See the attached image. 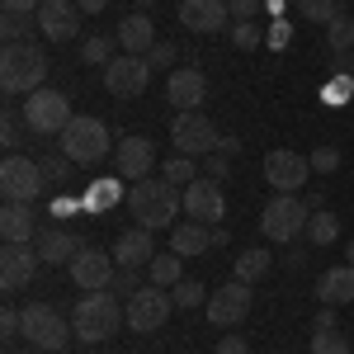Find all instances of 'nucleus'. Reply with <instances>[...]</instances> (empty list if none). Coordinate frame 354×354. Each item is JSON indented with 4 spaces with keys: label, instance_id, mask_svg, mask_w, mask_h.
<instances>
[{
    "label": "nucleus",
    "instance_id": "412c9836",
    "mask_svg": "<svg viewBox=\"0 0 354 354\" xmlns=\"http://www.w3.org/2000/svg\"><path fill=\"white\" fill-rule=\"evenodd\" d=\"M113 260H118L123 270H142V265H151V260H156V232H147V227H128V232L113 241Z\"/></svg>",
    "mask_w": 354,
    "mask_h": 354
},
{
    "label": "nucleus",
    "instance_id": "603ef678",
    "mask_svg": "<svg viewBox=\"0 0 354 354\" xmlns=\"http://www.w3.org/2000/svg\"><path fill=\"white\" fill-rule=\"evenodd\" d=\"M218 151H222V156H236V151H241V142H236V137H222Z\"/></svg>",
    "mask_w": 354,
    "mask_h": 354
},
{
    "label": "nucleus",
    "instance_id": "6e6552de",
    "mask_svg": "<svg viewBox=\"0 0 354 354\" xmlns=\"http://www.w3.org/2000/svg\"><path fill=\"white\" fill-rule=\"evenodd\" d=\"M19 335H28V345H38L43 354L66 350V322H62V312L48 307V302H28L24 307V326H19Z\"/></svg>",
    "mask_w": 354,
    "mask_h": 354
},
{
    "label": "nucleus",
    "instance_id": "79ce46f5",
    "mask_svg": "<svg viewBox=\"0 0 354 354\" xmlns=\"http://www.w3.org/2000/svg\"><path fill=\"white\" fill-rule=\"evenodd\" d=\"M0 147H5V151L19 147V113H15V109L5 113V123H0Z\"/></svg>",
    "mask_w": 354,
    "mask_h": 354
},
{
    "label": "nucleus",
    "instance_id": "37998d69",
    "mask_svg": "<svg viewBox=\"0 0 354 354\" xmlns=\"http://www.w3.org/2000/svg\"><path fill=\"white\" fill-rule=\"evenodd\" d=\"M203 170H208V180H227L232 175V156H222V151H208V161H203Z\"/></svg>",
    "mask_w": 354,
    "mask_h": 354
},
{
    "label": "nucleus",
    "instance_id": "1a4fd4ad",
    "mask_svg": "<svg viewBox=\"0 0 354 354\" xmlns=\"http://www.w3.org/2000/svg\"><path fill=\"white\" fill-rule=\"evenodd\" d=\"M76 113H71V100L62 95V90H33L24 104V123L33 133H66V123H71Z\"/></svg>",
    "mask_w": 354,
    "mask_h": 354
},
{
    "label": "nucleus",
    "instance_id": "c03bdc74",
    "mask_svg": "<svg viewBox=\"0 0 354 354\" xmlns=\"http://www.w3.org/2000/svg\"><path fill=\"white\" fill-rule=\"evenodd\" d=\"M213 354H250V345H245V335H222Z\"/></svg>",
    "mask_w": 354,
    "mask_h": 354
},
{
    "label": "nucleus",
    "instance_id": "c9c22d12",
    "mask_svg": "<svg viewBox=\"0 0 354 354\" xmlns=\"http://www.w3.org/2000/svg\"><path fill=\"white\" fill-rule=\"evenodd\" d=\"M113 198H118V185L100 180V185H90V194H85V208H90V213H100V208H109Z\"/></svg>",
    "mask_w": 354,
    "mask_h": 354
},
{
    "label": "nucleus",
    "instance_id": "0eeeda50",
    "mask_svg": "<svg viewBox=\"0 0 354 354\" xmlns=\"http://www.w3.org/2000/svg\"><path fill=\"white\" fill-rule=\"evenodd\" d=\"M170 307H175V298H170V288H161V283H147V288H137L133 298L123 302V317H128V326L133 330H161L165 317H170Z\"/></svg>",
    "mask_w": 354,
    "mask_h": 354
},
{
    "label": "nucleus",
    "instance_id": "c85d7f7f",
    "mask_svg": "<svg viewBox=\"0 0 354 354\" xmlns=\"http://www.w3.org/2000/svg\"><path fill=\"white\" fill-rule=\"evenodd\" d=\"M326 48L335 53H354V15H335L326 24Z\"/></svg>",
    "mask_w": 354,
    "mask_h": 354
},
{
    "label": "nucleus",
    "instance_id": "72a5a7b5",
    "mask_svg": "<svg viewBox=\"0 0 354 354\" xmlns=\"http://www.w3.org/2000/svg\"><path fill=\"white\" fill-rule=\"evenodd\" d=\"M312 354H350V340H345V330H340V326L312 330Z\"/></svg>",
    "mask_w": 354,
    "mask_h": 354
},
{
    "label": "nucleus",
    "instance_id": "4468645a",
    "mask_svg": "<svg viewBox=\"0 0 354 354\" xmlns=\"http://www.w3.org/2000/svg\"><path fill=\"white\" fill-rule=\"evenodd\" d=\"M38 265H43L38 245H28V241H5V250H0V288H5V293H19V288H28V283H33V274H38Z\"/></svg>",
    "mask_w": 354,
    "mask_h": 354
},
{
    "label": "nucleus",
    "instance_id": "4c0bfd02",
    "mask_svg": "<svg viewBox=\"0 0 354 354\" xmlns=\"http://www.w3.org/2000/svg\"><path fill=\"white\" fill-rule=\"evenodd\" d=\"M340 170V151L335 147H317L312 151V175H335Z\"/></svg>",
    "mask_w": 354,
    "mask_h": 354
},
{
    "label": "nucleus",
    "instance_id": "f257e3e1",
    "mask_svg": "<svg viewBox=\"0 0 354 354\" xmlns=\"http://www.w3.org/2000/svg\"><path fill=\"white\" fill-rule=\"evenodd\" d=\"M48 71H53V62L43 53V43H10L5 53H0V85H5V95H33V90H43L48 85Z\"/></svg>",
    "mask_w": 354,
    "mask_h": 354
},
{
    "label": "nucleus",
    "instance_id": "f704fd0d",
    "mask_svg": "<svg viewBox=\"0 0 354 354\" xmlns=\"http://www.w3.org/2000/svg\"><path fill=\"white\" fill-rule=\"evenodd\" d=\"M298 15L312 19V24H330V19L345 15V10H340V0H298Z\"/></svg>",
    "mask_w": 354,
    "mask_h": 354
},
{
    "label": "nucleus",
    "instance_id": "de8ad7c7",
    "mask_svg": "<svg viewBox=\"0 0 354 354\" xmlns=\"http://www.w3.org/2000/svg\"><path fill=\"white\" fill-rule=\"evenodd\" d=\"M227 5H232V19H255V10L265 0H227Z\"/></svg>",
    "mask_w": 354,
    "mask_h": 354
},
{
    "label": "nucleus",
    "instance_id": "3c124183",
    "mask_svg": "<svg viewBox=\"0 0 354 354\" xmlns=\"http://www.w3.org/2000/svg\"><path fill=\"white\" fill-rule=\"evenodd\" d=\"M274 33H270V43L274 48H283V43H288V24H283V19H279V24H270Z\"/></svg>",
    "mask_w": 354,
    "mask_h": 354
},
{
    "label": "nucleus",
    "instance_id": "a19ab883",
    "mask_svg": "<svg viewBox=\"0 0 354 354\" xmlns=\"http://www.w3.org/2000/svg\"><path fill=\"white\" fill-rule=\"evenodd\" d=\"M43 165V175H48V180H57V185H66V180H71V156H48V161H38Z\"/></svg>",
    "mask_w": 354,
    "mask_h": 354
},
{
    "label": "nucleus",
    "instance_id": "bb28decb",
    "mask_svg": "<svg viewBox=\"0 0 354 354\" xmlns=\"http://www.w3.org/2000/svg\"><path fill=\"white\" fill-rule=\"evenodd\" d=\"M270 270H274V255L265 245H250V250L236 255V279H241V283H255V279H265Z\"/></svg>",
    "mask_w": 354,
    "mask_h": 354
},
{
    "label": "nucleus",
    "instance_id": "49530a36",
    "mask_svg": "<svg viewBox=\"0 0 354 354\" xmlns=\"http://www.w3.org/2000/svg\"><path fill=\"white\" fill-rule=\"evenodd\" d=\"M147 62H151V71H156V66H170V62H175V48H170V43H156V48L147 53Z\"/></svg>",
    "mask_w": 354,
    "mask_h": 354
},
{
    "label": "nucleus",
    "instance_id": "58836bf2",
    "mask_svg": "<svg viewBox=\"0 0 354 354\" xmlns=\"http://www.w3.org/2000/svg\"><path fill=\"white\" fill-rule=\"evenodd\" d=\"M232 43L250 53V48L260 43V28H255V19H236V24H232Z\"/></svg>",
    "mask_w": 354,
    "mask_h": 354
},
{
    "label": "nucleus",
    "instance_id": "864d4df0",
    "mask_svg": "<svg viewBox=\"0 0 354 354\" xmlns=\"http://www.w3.org/2000/svg\"><path fill=\"white\" fill-rule=\"evenodd\" d=\"M81 5V15H104V0H76Z\"/></svg>",
    "mask_w": 354,
    "mask_h": 354
},
{
    "label": "nucleus",
    "instance_id": "6ab92c4d",
    "mask_svg": "<svg viewBox=\"0 0 354 354\" xmlns=\"http://www.w3.org/2000/svg\"><path fill=\"white\" fill-rule=\"evenodd\" d=\"M185 218L208 222V227L218 218H227V198H222L218 180H194V185H185Z\"/></svg>",
    "mask_w": 354,
    "mask_h": 354
},
{
    "label": "nucleus",
    "instance_id": "20e7f679",
    "mask_svg": "<svg viewBox=\"0 0 354 354\" xmlns=\"http://www.w3.org/2000/svg\"><path fill=\"white\" fill-rule=\"evenodd\" d=\"M307 218H312V208L298 194H274L265 203V213H260V232L274 245H293L298 236H307Z\"/></svg>",
    "mask_w": 354,
    "mask_h": 354
},
{
    "label": "nucleus",
    "instance_id": "39448f33",
    "mask_svg": "<svg viewBox=\"0 0 354 354\" xmlns=\"http://www.w3.org/2000/svg\"><path fill=\"white\" fill-rule=\"evenodd\" d=\"M109 151V128L95 113H76L62 133V156H71L76 165H100Z\"/></svg>",
    "mask_w": 354,
    "mask_h": 354
},
{
    "label": "nucleus",
    "instance_id": "dca6fc26",
    "mask_svg": "<svg viewBox=\"0 0 354 354\" xmlns=\"http://www.w3.org/2000/svg\"><path fill=\"white\" fill-rule=\"evenodd\" d=\"M208 322L213 326H241L245 312H250V283H241V279H232V283H222L218 293L208 298Z\"/></svg>",
    "mask_w": 354,
    "mask_h": 354
},
{
    "label": "nucleus",
    "instance_id": "b1692460",
    "mask_svg": "<svg viewBox=\"0 0 354 354\" xmlns=\"http://www.w3.org/2000/svg\"><path fill=\"white\" fill-rule=\"evenodd\" d=\"M170 250L185 255V260L213 250V227H208V222H175V227H170Z\"/></svg>",
    "mask_w": 354,
    "mask_h": 354
},
{
    "label": "nucleus",
    "instance_id": "2eb2a0df",
    "mask_svg": "<svg viewBox=\"0 0 354 354\" xmlns=\"http://www.w3.org/2000/svg\"><path fill=\"white\" fill-rule=\"evenodd\" d=\"M265 180H270L279 194H298L302 185L312 180V156L279 147V151H270V156H265Z\"/></svg>",
    "mask_w": 354,
    "mask_h": 354
},
{
    "label": "nucleus",
    "instance_id": "473e14b6",
    "mask_svg": "<svg viewBox=\"0 0 354 354\" xmlns=\"http://www.w3.org/2000/svg\"><path fill=\"white\" fill-rule=\"evenodd\" d=\"M161 175L170 180V185H180V180H185V185H194V180H198V165H194V156L175 151V156H170V161L161 165Z\"/></svg>",
    "mask_w": 354,
    "mask_h": 354
},
{
    "label": "nucleus",
    "instance_id": "5fc2aeb1",
    "mask_svg": "<svg viewBox=\"0 0 354 354\" xmlns=\"http://www.w3.org/2000/svg\"><path fill=\"white\" fill-rule=\"evenodd\" d=\"M345 255H350V260H345V265H354V241H350V250H345Z\"/></svg>",
    "mask_w": 354,
    "mask_h": 354
},
{
    "label": "nucleus",
    "instance_id": "aec40b11",
    "mask_svg": "<svg viewBox=\"0 0 354 354\" xmlns=\"http://www.w3.org/2000/svg\"><path fill=\"white\" fill-rule=\"evenodd\" d=\"M180 24L189 33H218L232 24V5L227 0H180Z\"/></svg>",
    "mask_w": 354,
    "mask_h": 354
},
{
    "label": "nucleus",
    "instance_id": "a878e982",
    "mask_svg": "<svg viewBox=\"0 0 354 354\" xmlns=\"http://www.w3.org/2000/svg\"><path fill=\"white\" fill-rule=\"evenodd\" d=\"M38 222H33V203H5L0 213V236L5 241H33Z\"/></svg>",
    "mask_w": 354,
    "mask_h": 354
},
{
    "label": "nucleus",
    "instance_id": "a211bd4d",
    "mask_svg": "<svg viewBox=\"0 0 354 354\" xmlns=\"http://www.w3.org/2000/svg\"><path fill=\"white\" fill-rule=\"evenodd\" d=\"M165 100L175 104V113H189L208 100V76L198 66H175L170 81H165Z\"/></svg>",
    "mask_w": 354,
    "mask_h": 354
},
{
    "label": "nucleus",
    "instance_id": "c756f323",
    "mask_svg": "<svg viewBox=\"0 0 354 354\" xmlns=\"http://www.w3.org/2000/svg\"><path fill=\"white\" fill-rule=\"evenodd\" d=\"M81 57L90 62V66H100V71H104L113 57H118V38H104V33H95V38H85V43H81Z\"/></svg>",
    "mask_w": 354,
    "mask_h": 354
},
{
    "label": "nucleus",
    "instance_id": "4be33fe9",
    "mask_svg": "<svg viewBox=\"0 0 354 354\" xmlns=\"http://www.w3.org/2000/svg\"><path fill=\"white\" fill-rule=\"evenodd\" d=\"M118 48L133 57H147L151 48H156V24H151V15H128L123 24H118Z\"/></svg>",
    "mask_w": 354,
    "mask_h": 354
},
{
    "label": "nucleus",
    "instance_id": "8fccbe9b",
    "mask_svg": "<svg viewBox=\"0 0 354 354\" xmlns=\"http://www.w3.org/2000/svg\"><path fill=\"white\" fill-rule=\"evenodd\" d=\"M330 62H335V71H340V76H354V53H335Z\"/></svg>",
    "mask_w": 354,
    "mask_h": 354
},
{
    "label": "nucleus",
    "instance_id": "f8f14e48",
    "mask_svg": "<svg viewBox=\"0 0 354 354\" xmlns=\"http://www.w3.org/2000/svg\"><path fill=\"white\" fill-rule=\"evenodd\" d=\"M113 274H118V260H113V250L104 255L100 245H81V255L71 260V283L85 293H109Z\"/></svg>",
    "mask_w": 354,
    "mask_h": 354
},
{
    "label": "nucleus",
    "instance_id": "7ed1b4c3",
    "mask_svg": "<svg viewBox=\"0 0 354 354\" xmlns=\"http://www.w3.org/2000/svg\"><path fill=\"white\" fill-rule=\"evenodd\" d=\"M123 322L128 317H123V307H118L113 293H85L76 302V312H71V335L85 340V345H104V340H113V330Z\"/></svg>",
    "mask_w": 354,
    "mask_h": 354
},
{
    "label": "nucleus",
    "instance_id": "a18cd8bd",
    "mask_svg": "<svg viewBox=\"0 0 354 354\" xmlns=\"http://www.w3.org/2000/svg\"><path fill=\"white\" fill-rule=\"evenodd\" d=\"M5 5V15H38L43 10V0H0Z\"/></svg>",
    "mask_w": 354,
    "mask_h": 354
},
{
    "label": "nucleus",
    "instance_id": "393cba45",
    "mask_svg": "<svg viewBox=\"0 0 354 354\" xmlns=\"http://www.w3.org/2000/svg\"><path fill=\"white\" fill-rule=\"evenodd\" d=\"M81 236H71V232H62V227H53V232H43L38 236V255H43V265H71L76 255H81Z\"/></svg>",
    "mask_w": 354,
    "mask_h": 354
},
{
    "label": "nucleus",
    "instance_id": "ddd939ff",
    "mask_svg": "<svg viewBox=\"0 0 354 354\" xmlns=\"http://www.w3.org/2000/svg\"><path fill=\"white\" fill-rule=\"evenodd\" d=\"M113 170H118L128 185H137V180H151V170H156V142H151L147 133L123 137V142L113 147Z\"/></svg>",
    "mask_w": 354,
    "mask_h": 354
},
{
    "label": "nucleus",
    "instance_id": "423d86ee",
    "mask_svg": "<svg viewBox=\"0 0 354 354\" xmlns=\"http://www.w3.org/2000/svg\"><path fill=\"white\" fill-rule=\"evenodd\" d=\"M48 185V175H43V165L19 156V151H10L5 165H0V194H5V203H33L38 194Z\"/></svg>",
    "mask_w": 354,
    "mask_h": 354
},
{
    "label": "nucleus",
    "instance_id": "2f4dec72",
    "mask_svg": "<svg viewBox=\"0 0 354 354\" xmlns=\"http://www.w3.org/2000/svg\"><path fill=\"white\" fill-rule=\"evenodd\" d=\"M180 260H185V255H175V250H170V255H156V260L147 265L151 283H161V288H175V283H180Z\"/></svg>",
    "mask_w": 354,
    "mask_h": 354
},
{
    "label": "nucleus",
    "instance_id": "f03ea898",
    "mask_svg": "<svg viewBox=\"0 0 354 354\" xmlns=\"http://www.w3.org/2000/svg\"><path fill=\"white\" fill-rule=\"evenodd\" d=\"M128 208H133L137 227H147V232H165V227H175L180 208H185V198H180V189H175L170 180H137L133 189H128Z\"/></svg>",
    "mask_w": 354,
    "mask_h": 354
},
{
    "label": "nucleus",
    "instance_id": "ea45409f",
    "mask_svg": "<svg viewBox=\"0 0 354 354\" xmlns=\"http://www.w3.org/2000/svg\"><path fill=\"white\" fill-rule=\"evenodd\" d=\"M137 288H142L137 270H123V265H118V274H113V283H109V293H113V298H118V293H123V298H133Z\"/></svg>",
    "mask_w": 354,
    "mask_h": 354
},
{
    "label": "nucleus",
    "instance_id": "9d476101",
    "mask_svg": "<svg viewBox=\"0 0 354 354\" xmlns=\"http://www.w3.org/2000/svg\"><path fill=\"white\" fill-rule=\"evenodd\" d=\"M170 142H175V151H185V156H208V151H218V128H213V118H203V109H189V113H175V123H170Z\"/></svg>",
    "mask_w": 354,
    "mask_h": 354
},
{
    "label": "nucleus",
    "instance_id": "5701e85b",
    "mask_svg": "<svg viewBox=\"0 0 354 354\" xmlns=\"http://www.w3.org/2000/svg\"><path fill=\"white\" fill-rule=\"evenodd\" d=\"M317 298H322V307H345V302H354V265H335V270L322 274L317 279Z\"/></svg>",
    "mask_w": 354,
    "mask_h": 354
},
{
    "label": "nucleus",
    "instance_id": "e433bc0d",
    "mask_svg": "<svg viewBox=\"0 0 354 354\" xmlns=\"http://www.w3.org/2000/svg\"><path fill=\"white\" fill-rule=\"evenodd\" d=\"M0 38H5V48H10V43H28V15H5Z\"/></svg>",
    "mask_w": 354,
    "mask_h": 354
},
{
    "label": "nucleus",
    "instance_id": "09e8293b",
    "mask_svg": "<svg viewBox=\"0 0 354 354\" xmlns=\"http://www.w3.org/2000/svg\"><path fill=\"white\" fill-rule=\"evenodd\" d=\"M330 326H335V307H322L317 322H312V330H330Z\"/></svg>",
    "mask_w": 354,
    "mask_h": 354
},
{
    "label": "nucleus",
    "instance_id": "cd10ccee",
    "mask_svg": "<svg viewBox=\"0 0 354 354\" xmlns=\"http://www.w3.org/2000/svg\"><path fill=\"white\" fill-rule=\"evenodd\" d=\"M335 236H340V218H335L330 208H317V213L307 218V241L312 245H330Z\"/></svg>",
    "mask_w": 354,
    "mask_h": 354
},
{
    "label": "nucleus",
    "instance_id": "f3484780",
    "mask_svg": "<svg viewBox=\"0 0 354 354\" xmlns=\"http://www.w3.org/2000/svg\"><path fill=\"white\" fill-rule=\"evenodd\" d=\"M48 43H71L81 33V5L76 0H43V10L33 15Z\"/></svg>",
    "mask_w": 354,
    "mask_h": 354
},
{
    "label": "nucleus",
    "instance_id": "7c9ffc66",
    "mask_svg": "<svg viewBox=\"0 0 354 354\" xmlns=\"http://www.w3.org/2000/svg\"><path fill=\"white\" fill-rule=\"evenodd\" d=\"M170 298H175V307H185V312H189V307H208V298H213V293H208L198 279H180V283L170 288Z\"/></svg>",
    "mask_w": 354,
    "mask_h": 354
},
{
    "label": "nucleus",
    "instance_id": "9b49d317",
    "mask_svg": "<svg viewBox=\"0 0 354 354\" xmlns=\"http://www.w3.org/2000/svg\"><path fill=\"white\" fill-rule=\"evenodd\" d=\"M151 85V62L147 57H133V53H118L104 66V90H109L113 100H133Z\"/></svg>",
    "mask_w": 354,
    "mask_h": 354
},
{
    "label": "nucleus",
    "instance_id": "6e6d98bb",
    "mask_svg": "<svg viewBox=\"0 0 354 354\" xmlns=\"http://www.w3.org/2000/svg\"><path fill=\"white\" fill-rule=\"evenodd\" d=\"M340 5H345V0H340Z\"/></svg>",
    "mask_w": 354,
    "mask_h": 354
}]
</instances>
